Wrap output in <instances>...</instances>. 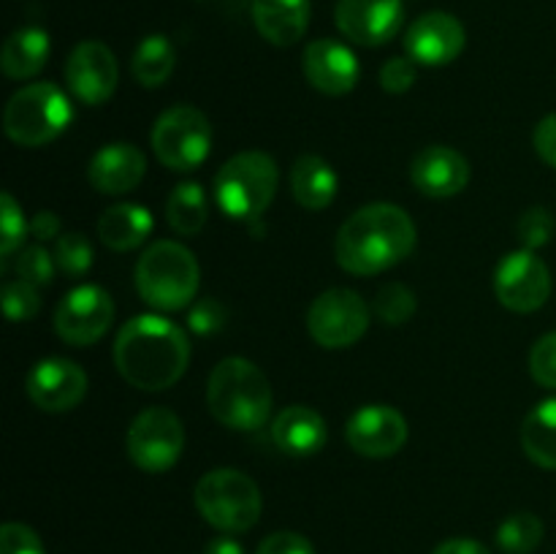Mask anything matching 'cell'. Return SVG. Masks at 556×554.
I'll return each mask as SVG.
<instances>
[{
	"label": "cell",
	"mask_w": 556,
	"mask_h": 554,
	"mask_svg": "<svg viewBox=\"0 0 556 554\" xmlns=\"http://www.w3.org/2000/svg\"><path fill=\"white\" fill-rule=\"evenodd\" d=\"M185 449V427L168 407H147L130 421L125 451L144 473H166L179 462Z\"/></svg>",
	"instance_id": "9c48e42d"
},
{
	"label": "cell",
	"mask_w": 556,
	"mask_h": 554,
	"mask_svg": "<svg viewBox=\"0 0 556 554\" xmlns=\"http://www.w3.org/2000/svg\"><path fill=\"white\" fill-rule=\"evenodd\" d=\"M74 119L71 98L52 81H33L9 98L3 128L14 144L43 147L58 139Z\"/></svg>",
	"instance_id": "52a82bcc"
},
{
	"label": "cell",
	"mask_w": 556,
	"mask_h": 554,
	"mask_svg": "<svg viewBox=\"0 0 556 554\" xmlns=\"http://www.w3.org/2000/svg\"><path fill=\"white\" fill-rule=\"evenodd\" d=\"M416 85V60L413 58H391L380 68V87L386 92L402 96Z\"/></svg>",
	"instance_id": "f35d334b"
},
{
	"label": "cell",
	"mask_w": 556,
	"mask_h": 554,
	"mask_svg": "<svg viewBox=\"0 0 556 554\" xmlns=\"http://www.w3.org/2000/svg\"><path fill=\"white\" fill-rule=\"evenodd\" d=\"M147 155L136 144L114 141L101 147L87 166V179L98 193L123 196L130 193L144 179Z\"/></svg>",
	"instance_id": "ffe728a7"
},
{
	"label": "cell",
	"mask_w": 556,
	"mask_h": 554,
	"mask_svg": "<svg viewBox=\"0 0 556 554\" xmlns=\"http://www.w3.org/2000/svg\"><path fill=\"white\" fill-rule=\"evenodd\" d=\"M152 226H155V221H152L147 206L125 201V204H114L103 212L101 221H98V237L106 248L125 253V250L139 248L152 234Z\"/></svg>",
	"instance_id": "cb8c5ba5"
},
{
	"label": "cell",
	"mask_w": 556,
	"mask_h": 554,
	"mask_svg": "<svg viewBox=\"0 0 556 554\" xmlns=\"http://www.w3.org/2000/svg\"><path fill=\"white\" fill-rule=\"evenodd\" d=\"M0 554H47L36 532L20 521H9L0 530Z\"/></svg>",
	"instance_id": "74e56055"
},
{
	"label": "cell",
	"mask_w": 556,
	"mask_h": 554,
	"mask_svg": "<svg viewBox=\"0 0 556 554\" xmlns=\"http://www.w3.org/2000/svg\"><path fill=\"white\" fill-rule=\"evenodd\" d=\"M271 440L288 456H313L329 440V427L313 407L288 405L271 424Z\"/></svg>",
	"instance_id": "44dd1931"
},
{
	"label": "cell",
	"mask_w": 556,
	"mask_h": 554,
	"mask_svg": "<svg viewBox=\"0 0 556 554\" xmlns=\"http://www.w3.org/2000/svg\"><path fill=\"white\" fill-rule=\"evenodd\" d=\"M195 508L210 521L215 530L228 532H248L253 530L255 521L261 519V489L248 473L233 470V467H217V470L204 473L195 483Z\"/></svg>",
	"instance_id": "8992f818"
},
{
	"label": "cell",
	"mask_w": 556,
	"mask_h": 554,
	"mask_svg": "<svg viewBox=\"0 0 556 554\" xmlns=\"http://www.w3.org/2000/svg\"><path fill=\"white\" fill-rule=\"evenodd\" d=\"M174 65H177V52H174L172 41L161 33L141 38L134 60H130V68H134L136 81L141 87H161L172 76Z\"/></svg>",
	"instance_id": "4316f807"
},
{
	"label": "cell",
	"mask_w": 556,
	"mask_h": 554,
	"mask_svg": "<svg viewBox=\"0 0 556 554\" xmlns=\"http://www.w3.org/2000/svg\"><path fill=\"white\" fill-rule=\"evenodd\" d=\"M228 320V310L223 307L217 299H201L190 307L188 326L190 331H195L199 337H210L215 331H220Z\"/></svg>",
	"instance_id": "8d00e7d4"
},
{
	"label": "cell",
	"mask_w": 556,
	"mask_h": 554,
	"mask_svg": "<svg viewBox=\"0 0 556 554\" xmlns=\"http://www.w3.org/2000/svg\"><path fill=\"white\" fill-rule=\"evenodd\" d=\"M204 554H244V549L242 543L233 541V538L226 532V536L220 538H212V541L206 543Z\"/></svg>",
	"instance_id": "ee69618b"
},
{
	"label": "cell",
	"mask_w": 556,
	"mask_h": 554,
	"mask_svg": "<svg viewBox=\"0 0 556 554\" xmlns=\"http://www.w3.org/2000/svg\"><path fill=\"white\" fill-rule=\"evenodd\" d=\"M49 36L41 27H20L11 33L0 52V68L9 79H30L47 65Z\"/></svg>",
	"instance_id": "d4e9b609"
},
{
	"label": "cell",
	"mask_w": 556,
	"mask_h": 554,
	"mask_svg": "<svg viewBox=\"0 0 556 554\" xmlns=\"http://www.w3.org/2000/svg\"><path fill=\"white\" fill-rule=\"evenodd\" d=\"M114 320V302L106 288L76 286L54 310V329L68 345H92L109 331Z\"/></svg>",
	"instance_id": "7c38bea8"
},
{
	"label": "cell",
	"mask_w": 556,
	"mask_h": 554,
	"mask_svg": "<svg viewBox=\"0 0 556 554\" xmlns=\"http://www.w3.org/2000/svg\"><path fill=\"white\" fill-rule=\"evenodd\" d=\"M432 554H492L483 543L472 541V538H448L440 543Z\"/></svg>",
	"instance_id": "7bdbcfd3"
},
{
	"label": "cell",
	"mask_w": 556,
	"mask_h": 554,
	"mask_svg": "<svg viewBox=\"0 0 556 554\" xmlns=\"http://www.w3.org/2000/svg\"><path fill=\"white\" fill-rule=\"evenodd\" d=\"M521 449L535 465L556 470V396L543 400L521 424Z\"/></svg>",
	"instance_id": "484cf974"
},
{
	"label": "cell",
	"mask_w": 556,
	"mask_h": 554,
	"mask_svg": "<svg viewBox=\"0 0 556 554\" xmlns=\"http://www.w3.org/2000/svg\"><path fill=\"white\" fill-rule=\"evenodd\" d=\"M416 248V223L402 206L375 201L353 212L337 231V264L358 277L391 269Z\"/></svg>",
	"instance_id": "7a4b0ae2"
},
{
	"label": "cell",
	"mask_w": 556,
	"mask_h": 554,
	"mask_svg": "<svg viewBox=\"0 0 556 554\" xmlns=\"http://www.w3.org/2000/svg\"><path fill=\"white\" fill-rule=\"evenodd\" d=\"M87 373L63 356L41 358L27 373V396L47 413H68L85 400Z\"/></svg>",
	"instance_id": "2e32d148"
},
{
	"label": "cell",
	"mask_w": 556,
	"mask_h": 554,
	"mask_svg": "<svg viewBox=\"0 0 556 554\" xmlns=\"http://www.w3.org/2000/svg\"><path fill=\"white\" fill-rule=\"evenodd\" d=\"M345 440L356 454L386 459L407 443V421L391 405H364L348 418Z\"/></svg>",
	"instance_id": "9a60e30c"
},
{
	"label": "cell",
	"mask_w": 556,
	"mask_h": 554,
	"mask_svg": "<svg viewBox=\"0 0 556 554\" xmlns=\"http://www.w3.org/2000/svg\"><path fill=\"white\" fill-rule=\"evenodd\" d=\"M465 43V25L445 11L421 14L405 33L407 54L421 65H448L459 58Z\"/></svg>",
	"instance_id": "e0dca14e"
},
{
	"label": "cell",
	"mask_w": 556,
	"mask_h": 554,
	"mask_svg": "<svg viewBox=\"0 0 556 554\" xmlns=\"http://www.w3.org/2000/svg\"><path fill=\"white\" fill-rule=\"evenodd\" d=\"M307 329L320 348H351L367 335L369 307L353 288H329L313 299L307 310Z\"/></svg>",
	"instance_id": "30bf717a"
},
{
	"label": "cell",
	"mask_w": 556,
	"mask_h": 554,
	"mask_svg": "<svg viewBox=\"0 0 556 554\" xmlns=\"http://www.w3.org/2000/svg\"><path fill=\"white\" fill-rule=\"evenodd\" d=\"M530 373L543 389H556V331H548L532 345Z\"/></svg>",
	"instance_id": "d590c367"
},
{
	"label": "cell",
	"mask_w": 556,
	"mask_h": 554,
	"mask_svg": "<svg viewBox=\"0 0 556 554\" xmlns=\"http://www.w3.org/2000/svg\"><path fill=\"white\" fill-rule=\"evenodd\" d=\"M206 215H210V204L199 182H179L172 190L166 201V217L174 231L182 237H195L204 228Z\"/></svg>",
	"instance_id": "83f0119b"
},
{
	"label": "cell",
	"mask_w": 556,
	"mask_h": 554,
	"mask_svg": "<svg viewBox=\"0 0 556 554\" xmlns=\"http://www.w3.org/2000/svg\"><path fill=\"white\" fill-rule=\"evenodd\" d=\"M255 554H315L313 543L304 536L293 530H280L271 532L261 541V546L255 549Z\"/></svg>",
	"instance_id": "ab89813d"
},
{
	"label": "cell",
	"mask_w": 556,
	"mask_h": 554,
	"mask_svg": "<svg viewBox=\"0 0 556 554\" xmlns=\"http://www.w3.org/2000/svg\"><path fill=\"white\" fill-rule=\"evenodd\" d=\"M255 30L275 47H293L307 33L309 0H253Z\"/></svg>",
	"instance_id": "7402d4cb"
},
{
	"label": "cell",
	"mask_w": 556,
	"mask_h": 554,
	"mask_svg": "<svg viewBox=\"0 0 556 554\" xmlns=\"http://www.w3.org/2000/svg\"><path fill=\"white\" fill-rule=\"evenodd\" d=\"M375 313L389 326L407 324L413 318V313H416V293L407 286H402V282H386L375 293Z\"/></svg>",
	"instance_id": "f546056e"
},
{
	"label": "cell",
	"mask_w": 556,
	"mask_h": 554,
	"mask_svg": "<svg viewBox=\"0 0 556 554\" xmlns=\"http://www.w3.org/2000/svg\"><path fill=\"white\" fill-rule=\"evenodd\" d=\"M556 231L554 215L546 210V206H532L521 215L519 221V239L525 244V250H538L543 244L552 242Z\"/></svg>",
	"instance_id": "e575fe53"
},
{
	"label": "cell",
	"mask_w": 556,
	"mask_h": 554,
	"mask_svg": "<svg viewBox=\"0 0 556 554\" xmlns=\"http://www.w3.org/2000/svg\"><path fill=\"white\" fill-rule=\"evenodd\" d=\"M58 269V261L41 244H30V248H22L14 259V272L16 280H25L30 286H49Z\"/></svg>",
	"instance_id": "d6a6232c"
},
{
	"label": "cell",
	"mask_w": 556,
	"mask_h": 554,
	"mask_svg": "<svg viewBox=\"0 0 556 554\" xmlns=\"http://www.w3.org/2000/svg\"><path fill=\"white\" fill-rule=\"evenodd\" d=\"M543 521L530 511L510 514L503 525L497 527V546L505 554H532L543 541Z\"/></svg>",
	"instance_id": "f1b7e54d"
},
{
	"label": "cell",
	"mask_w": 556,
	"mask_h": 554,
	"mask_svg": "<svg viewBox=\"0 0 556 554\" xmlns=\"http://www.w3.org/2000/svg\"><path fill=\"white\" fill-rule=\"evenodd\" d=\"M275 158L266 152L248 150L228 158L215 177V201L231 221L253 223L269 210L277 193Z\"/></svg>",
	"instance_id": "5b68a950"
},
{
	"label": "cell",
	"mask_w": 556,
	"mask_h": 554,
	"mask_svg": "<svg viewBox=\"0 0 556 554\" xmlns=\"http://www.w3.org/2000/svg\"><path fill=\"white\" fill-rule=\"evenodd\" d=\"M199 261L185 244L161 239L141 253L136 264V288L150 307L172 313L188 307L199 291Z\"/></svg>",
	"instance_id": "277c9868"
},
{
	"label": "cell",
	"mask_w": 556,
	"mask_h": 554,
	"mask_svg": "<svg viewBox=\"0 0 556 554\" xmlns=\"http://www.w3.org/2000/svg\"><path fill=\"white\" fill-rule=\"evenodd\" d=\"M302 71L309 85L324 96H348L358 85L362 65L353 49L334 38H318L304 49Z\"/></svg>",
	"instance_id": "ac0fdd59"
},
{
	"label": "cell",
	"mask_w": 556,
	"mask_h": 554,
	"mask_svg": "<svg viewBox=\"0 0 556 554\" xmlns=\"http://www.w3.org/2000/svg\"><path fill=\"white\" fill-rule=\"evenodd\" d=\"M117 58L103 41H81L65 63V85L76 101L101 106L117 90Z\"/></svg>",
	"instance_id": "5bb4252c"
},
{
	"label": "cell",
	"mask_w": 556,
	"mask_h": 554,
	"mask_svg": "<svg viewBox=\"0 0 556 554\" xmlns=\"http://www.w3.org/2000/svg\"><path fill=\"white\" fill-rule=\"evenodd\" d=\"M54 261H58V269H63L65 275L81 277L85 272H90L92 266V244L85 234L68 231L63 237H58L54 244Z\"/></svg>",
	"instance_id": "4dcf8cb0"
},
{
	"label": "cell",
	"mask_w": 556,
	"mask_h": 554,
	"mask_svg": "<svg viewBox=\"0 0 556 554\" xmlns=\"http://www.w3.org/2000/svg\"><path fill=\"white\" fill-rule=\"evenodd\" d=\"M41 307V299H38V288L30 286L25 280H11L3 286V310L9 315V320L22 324V320H30L33 315Z\"/></svg>",
	"instance_id": "836d02e7"
},
{
	"label": "cell",
	"mask_w": 556,
	"mask_h": 554,
	"mask_svg": "<svg viewBox=\"0 0 556 554\" xmlns=\"http://www.w3.org/2000/svg\"><path fill=\"white\" fill-rule=\"evenodd\" d=\"M30 231V223L22 215V206L16 204L14 196L5 190L0 196V255L11 259L22 248V239Z\"/></svg>",
	"instance_id": "1f68e13d"
},
{
	"label": "cell",
	"mask_w": 556,
	"mask_h": 554,
	"mask_svg": "<svg viewBox=\"0 0 556 554\" xmlns=\"http://www.w3.org/2000/svg\"><path fill=\"white\" fill-rule=\"evenodd\" d=\"M206 405L223 427L253 432L264 427L271 413V386L250 358L228 356L212 369Z\"/></svg>",
	"instance_id": "3957f363"
},
{
	"label": "cell",
	"mask_w": 556,
	"mask_h": 554,
	"mask_svg": "<svg viewBox=\"0 0 556 554\" xmlns=\"http://www.w3.org/2000/svg\"><path fill=\"white\" fill-rule=\"evenodd\" d=\"M532 141H535L538 155H541L548 166L556 168V112L548 114V117H543L541 123H538Z\"/></svg>",
	"instance_id": "60d3db41"
},
{
	"label": "cell",
	"mask_w": 556,
	"mask_h": 554,
	"mask_svg": "<svg viewBox=\"0 0 556 554\" xmlns=\"http://www.w3.org/2000/svg\"><path fill=\"white\" fill-rule=\"evenodd\" d=\"M494 293L514 313H535L552 297V272L535 250H514L494 269Z\"/></svg>",
	"instance_id": "8fae6325"
},
{
	"label": "cell",
	"mask_w": 556,
	"mask_h": 554,
	"mask_svg": "<svg viewBox=\"0 0 556 554\" xmlns=\"http://www.w3.org/2000/svg\"><path fill=\"white\" fill-rule=\"evenodd\" d=\"M410 179L429 199H451L470 182V163L454 147H424L410 163Z\"/></svg>",
	"instance_id": "d6986e66"
},
{
	"label": "cell",
	"mask_w": 556,
	"mask_h": 554,
	"mask_svg": "<svg viewBox=\"0 0 556 554\" xmlns=\"http://www.w3.org/2000/svg\"><path fill=\"white\" fill-rule=\"evenodd\" d=\"M337 30L358 47H383L405 25V0H337Z\"/></svg>",
	"instance_id": "4fadbf2b"
},
{
	"label": "cell",
	"mask_w": 556,
	"mask_h": 554,
	"mask_svg": "<svg viewBox=\"0 0 556 554\" xmlns=\"http://www.w3.org/2000/svg\"><path fill=\"white\" fill-rule=\"evenodd\" d=\"M188 362V335L163 315H136L114 340L119 375L141 391H166L182 378Z\"/></svg>",
	"instance_id": "6da1fadb"
},
{
	"label": "cell",
	"mask_w": 556,
	"mask_h": 554,
	"mask_svg": "<svg viewBox=\"0 0 556 554\" xmlns=\"http://www.w3.org/2000/svg\"><path fill=\"white\" fill-rule=\"evenodd\" d=\"M337 190H340V177L329 161L320 155L296 158L291 168V193L299 206L309 212L326 210L337 199Z\"/></svg>",
	"instance_id": "603a6c76"
},
{
	"label": "cell",
	"mask_w": 556,
	"mask_h": 554,
	"mask_svg": "<svg viewBox=\"0 0 556 554\" xmlns=\"http://www.w3.org/2000/svg\"><path fill=\"white\" fill-rule=\"evenodd\" d=\"M152 152L172 172H193L212 150V125L195 106H172L152 125Z\"/></svg>",
	"instance_id": "ba28073f"
},
{
	"label": "cell",
	"mask_w": 556,
	"mask_h": 554,
	"mask_svg": "<svg viewBox=\"0 0 556 554\" xmlns=\"http://www.w3.org/2000/svg\"><path fill=\"white\" fill-rule=\"evenodd\" d=\"M30 234L38 239V242L54 239L60 234V217L49 210L38 212V215L30 221Z\"/></svg>",
	"instance_id": "b9f144b4"
}]
</instances>
